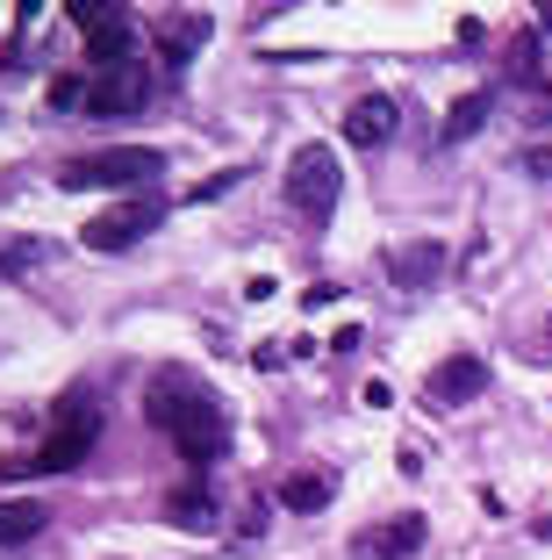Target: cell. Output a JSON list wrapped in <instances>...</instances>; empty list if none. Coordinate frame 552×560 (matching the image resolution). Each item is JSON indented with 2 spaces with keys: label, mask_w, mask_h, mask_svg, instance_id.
Wrapping results in <instances>:
<instances>
[{
  "label": "cell",
  "mask_w": 552,
  "mask_h": 560,
  "mask_svg": "<svg viewBox=\"0 0 552 560\" xmlns=\"http://www.w3.org/2000/svg\"><path fill=\"white\" fill-rule=\"evenodd\" d=\"M545 532H552V517H545Z\"/></svg>",
  "instance_id": "7402d4cb"
},
{
  "label": "cell",
  "mask_w": 552,
  "mask_h": 560,
  "mask_svg": "<svg viewBox=\"0 0 552 560\" xmlns=\"http://www.w3.org/2000/svg\"><path fill=\"white\" fill-rule=\"evenodd\" d=\"M201 44H209V15H179V22H165V36H158L165 66H187Z\"/></svg>",
  "instance_id": "9a60e30c"
},
{
  "label": "cell",
  "mask_w": 552,
  "mask_h": 560,
  "mask_svg": "<svg viewBox=\"0 0 552 560\" xmlns=\"http://www.w3.org/2000/svg\"><path fill=\"white\" fill-rule=\"evenodd\" d=\"M344 137H352L359 151H380V144L395 137V101H388V94L352 101V116H344Z\"/></svg>",
  "instance_id": "8fae6325"
},
{
  "label": "cell",
  "mask_w": 552,
  "mask_h": 560,
  "mask_svg": "<svg viewBox=\"0 0 552 560\" xmlns=\"http://www.w3.org/2000/svg\"><path fill=\"white\" fill-rule=\"evenodd\" d=\"M66 15L80 22V36H86V66H101V72L137 66V22H130V8H115V0H72Z\"/></svg>",
  "instance_id": "277c9868"
},
{
  "label": "cell",
  "mask_w": 552,
  "mask_h": 560,
  "mask_svg": "<svg viewBox=\"0 0 552 560\" xmlns=\"http://www.w3.org/2000/svg\"><path fill=\"white\" fill-rule=\"evenodd\" d=\"M524 173H531V180H552V144H531V151H524Z\"/></svg>",
  "instance_id": "d6986e66"
},
{
  "label": "cell",
  "mask_w": 552,
  "mask_h": 560,
  "mask_svg": "<svg viewBox=\"0 0 552 560\" xmlns=\"http://www.w3.org/2000/svg\"><path fill=\"white\" fill-rule=\"evenodd\" d=\"M330 495H338V475H330V467H302V475L280 481V503H287V511H302V517H316Z\"/></svg>",
  "instance_id": "7c38bea8"
},
{
  "label": "cell",
  "mask_w": 552,
  "mask_h": 560,
  "mask_svg": "<svg viewBox=\"0 0 552 560\" xmlns=\"http://www.w3.org/2000/svg\"><path fill=\"white\" fill-rule=\"evenodd\" d=\"M423 517H395V525H380V532H366V539H352V560H409L423 546Z\"/></svg>",
  "instance_id": "ba28073f"
},
{
  "label": "cell",
  "mask_w": 552,
  "mask_h": 560,
  "mask_svg": "<svg viewBox=\"0 0 552 560\" xmlns=\"http://www.w3.org/2000/svg\"><path fill=\"white\" fill-rule=\"evenodd\" d=\"M44 259H50L44 237H0V266H8V273H22V266H44Z\"/></svg>",
  "instance_id": "e0dca14e"
},
{
  "label": "cell",
  "mask_w": 552,
  "mask_h": 560,
  "mask_svg": "<svg viewBox=\"0 0 552 560\" xmlns=\"http://www.w3.org/2000/svg\"><path fill=\"white\" fill-rule=\"evenodd\" d=\"M509 66L531 80V66H538V36H517V50H509Z\"/></svg>",
  "instance_id": "ffe728a7"
},
{
  "label": "cell",
  "mask_w": 552,
  "mask_h": 560,
  "mask_svg": "<svg viewBox=\"0 0 552 560\" xmlns=\"http://www.w3.org/2000/svg\"><path fill=\"white\" fill-rule=\"evenodd\" d=\"M165 517H173V525H195V532H209L215 525V495H209V481H187V489H173L165 495Z\"/></svg>",
  "instance_id": "4fadbf2b"
},
{
  "label": "cell",
  "mask_w": 552,
  "mask_h": 560,
  "mask_svg": "<svg viewBox=\"0 0 552 560\" xmlns=\"http://www.w3.org/2000/svg\"><path fill=\"white\" fill-rule=\"evenodd\" d=\"M50 108H86V80H80V72L50 80Z\"/></svg>",
  "instance_id": "ac0fdd59"
},
{
  "label": "cell",
  "mask_w": 552,
  "mask_h": 560,
  "mask_svg": "<svg viewBox=\"0 0 552 560\" xmlns=\"http://www.w3.org/2000/svg\"><path fill=\"white\" fill-rule=\"evenodd\" d=\"M144 101H151V72L144 66L86 72V116H137Z\"/></svg>",
  "instance_id": "52a82bcc"
},
{
  "label": "cell",
  "mask_w": 552,
  "mask_h": 560,
  "mask_svg": "<svg viewBox=\"0 0 552 560\" xmlns=\"http://www.w3.org/2000/svg\"><path fill=\"white\" fill-rule=\"evenodd\" d=\"M488 122V94H467V101H453V116H445V144H467L473 130Z\"/></svg>",
  "instance_id": "2e32d148"
},
{
  "label": "cell",
  "mask_w": 552,
  "mask_h": 560,
  "mask_svg": "<svg viewBox=\"0 0 552 560\" xmlns=\"http://www.w3.org/2000/svg\"><path fill=\"white\" fill-rule=\"evenodd\" d=\"M94 439H101V402L80 388V396L58 402V424H50V439L36 445V475H72V467L94 453Z\"/></svg>",
  "instance_id": "7a4b0ae2"
},
{
  "label": "cell",
  "mask_w": 552,
  "mask_h": 560,
  "mask_svg": "<svg viewBox=\"0 0 552 560\" xmlns=\"http://www.w3.org/2000/svg\"><path fill=\"white\" fill-rule=\"evenodd\" d=\"M165 173V151L151 144H108V151H86L58 173V187H144Z\"/></svg>",
  "instance_id": "3957f363"
},
{
  "label": "cell",
  "mask_w": 552,
  "mask_h": 560,
  "mask_svg": "<svg viewBox=\"0 0 552 560\" xmlns=\"http://www.w3.org/2000/svg\"><path fill=\"white\" fill-rule=\"evenodd\" d=\"M158 215H165V201H151V195H122L115 209H101L94 223L80 231V245H86V252H130V245H144V237L158 231Z\"/></svg>",
  "instance_id": "8992f818"
},
{
  "label": "cell",
  "mask_w": 552,
  "mask_h": 560,
  "mask_svg": "<svg viewBox=\"0 0 552 560\" xmlns=\"http://www.w3.org/2000/svg\"><path fill=\"white\" fill-rule=\"evenodd\" d=\"M338 195H344L338 151H330V144H302V151L287 159V201L309 215V223H324V215L338 209Z\"/></svg>",
  "instance_id": "5b68a950"
},
{
  "label": "cell",
  "mask_w": 552,
  "mask_h": 560,
  "mask_svg": "<svg viewBox=\"0 0 552 560\" xmlns=\"http://www.w3.org/2000/svg\"><path fill=\"white\" fill-rule=\"evenodd\" d=\"M545 346H552V316H545Z\"/></svg>",
  "instance_id": "44dd1931"
},
{
  "label": "cell",
  "mask_w": 552,
  "mask_h": 560,
  "mask_svg": "<svg viewBox=\"0 0 552 560\" xmlns=\"http://www.w3.org/2000/svg\"><path fill=\"white\" fill-rule=\"evenodd\" d=\"M44 525H50V511L36 503V495H15V503H0V546H30Z\"/></svg>",
  "instance_id": "5bb4252c"
},
{
  "label": "cell",
  "mask_w": 552,
  "mask_h": 560,
  "mask_svg": "<svg viewBox=\"0 0 552 560\" xmlns=\"http://www.w3.org/2000/svg\"><path fill=\"white\" fill-rule=\"evenodd\" d=\"M144 417L165 431V439L187 453V467H209L230 453V410L201 388L187 366H165V374H151L144 388Z\"/></svg>",
  "instance_id": "6da1fadb"
},
{
  "label": "cell",
  "mask_w": 552,
  "mask_h": 560,
  "mask_svg": "<svg viewBox=\"0 0 552 560\" xmlns=\"http://www.w3.org/2000/svg\"><path fill=\"white\" fill-rule=\"evenodd\" d=\"M481 388H488V360H473V352H453L431 374V402H473Z\"/></svg>",
  "instance_id": "30bf717a"
},
{
  "label": "cell",
  "mask_w": 552,
  "mask_h": 560,
  "mask_svg": "<svg viewBox=\"0 0 552 560\" xmlns=\"http://www.w3.org/2000/svg\"><path fill=\"white\" fill-rule=\"evenodd\" d=\"M388 273L402 280V288H431V280H445V245H438V237L395 245V252H388Z\"/></svg>",
  "instance_id": "9c48e42d"
}]
</instances>
